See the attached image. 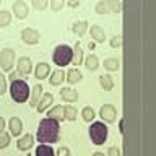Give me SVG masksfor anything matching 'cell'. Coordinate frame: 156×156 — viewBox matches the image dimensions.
<instances>
[{"label": "cell", "instance_id": "6da1fadb", "mask_svg": "<svg viewBox=\"0 0 156 156\" xmlns=\"http://www.w3.org/2000/svg\"><path fill=\"white\" fill-rule=\"evenodd\" d=\"M58 120L54 119H46L41 120L39 124V130H37V140L41 143H55L58 140Z\"/></svg>", "mask_w": 156, "mask_h": 156}, {"label": "cell", "instance_id": "7a4b0ae2", "mask_svg": "<svg viewBox=\"0 0 156 156\" xmlns=\"http://www.w3.org/2000/svg\"><path fill=\"white\" fill-rule=\"evenodd\" d=\"M10 94L12 99L16 102H26L29 98V86L24 80H13L12 86H10Z\"/></svg>", "mask_w": 156, "mask_h": 156}, {"label": "cell", "instance_id": "3957f363", "mask_svg": "<svg viewBox=\"0 0 156 156\" xmlns=\"http://www.w3.org/2000/svg\"><path fill=\"white\" fill-rule=\"evenodd\" d=\"M90 136L94 145H102L107 140V127L104 122H93L90 129Z\"/></svg>", "mask_w": 156, "mask_h": 156}, {"label": "cell", "instance_id": "277c9868", "mask_svg": "<svg viewBox=\"0 0 156 156\" xmlns=\"http://www.w3.org/2000/svg\"><path fill=\"white\" fill-rule=\"evenodd\" d=\"M54 62H55V65L58 67H63V65H68V63L72 62V49L65 46V44H62V46H57L55 51H54Z\"/></svg>", "mask_w": 156, "mask_h": 156}, {"label": "cell", "instance_id": "5b68a950", "mask_svg": "<svg viewBox=\"0 0 156 156\" xmlns=\"http://www.w3.org/2000/svg\"><path fill=\"white\" fill-rule=\"evenodd\" d=\"M13 62H15V51L10 47H5L0 52V67H2V70L10 72L13 67Z\"/></svg>", "mask_w": 156, "mask_h": 156}, {"label": "cell", "instance_id": "8992f818", "mask_svg": "<svg viewBox=\"0 0 156 156\" xmlns=\"http://www.w3.org/2000/svg\"><path fill=\"white\" fill-rule=\"evenodd\" d=\"M21 39H23V42L29 44V46H34V44L39 42V33L33 28H24L21 31Z\"/></svg>", "mask_w": 156, "mask_h": 156}, {"label": "cell", "instance_id": "52a82bcc", "mask_svg": "<svg viewBox=\"0 0 156 156\" xmlns=\"http://www.w3.org/2000/svg\"><path fill=\"white\" fill-rule=\"evenodd\" d=\"M99 115H101V119L106 120V122H115L117 111H115V107L112 104H104L101 107V111H99Z\"/></svg>", "mask_w": 156, "mask_h": 156}, {"label": "cell", "instance_id": "ba28073f", "mask_svg": "<svg viewBox=\"0 0 156 156\" xmlns=\"http://www.w3.org/2000/svg\"><path fill=\"white\" fill-rule=\"evenodd\" d=\"M28 13H29V8H28L26 2H23V0H16V2L13 3V15L16 18L23 20V18L28 16Z\"/></svg>", "mask_w": 156, "mask_h": 156}, {"label": "cell", "instance_id": "9c48e42d", "mask_svg": "<svg viewBox=\"0 0 156 156\" xmlns=\"http://www.w3.org/2000/svg\"><path fill=\"white\" fill-rule=\"evenodd\" d=\"M33 70V63H31V58L29 57H21L18 60V73L23 76H28Z\"/></svg>", "mask_w": 156, "mask_h": 156}, {"label": "cell", "instance_id": "30bf717a", "mask_svg": "<svg viewBox=\"0 0 156 156\" xmlns=\"http://www.w3.org/2000/svg\"><path fill=\"white\" fill-rule=\"evenodd\" d=\"M52 102H54V96L51 94V93H46V94H42L41 99L37 101V106H36L37 112H44L49 106L52 104Z\"/></svg>", "mask_w": 156, "mask_h": 156}, {"label": "cell", "instance_id": "8fae6325", "mask_svg": "<svg viewBox=\"0 0 156 156\" xmlns=\"http://www.w3.org/2000/svg\"><path fill=\"white\" fill-rule=\"evenodd\" d=\"M49 72H51V67H49L47 62H39L36 65V70H34V75H36V78H39V80H44Z\"/></svg>", "mask_w": 156, "mask_h": 156}, {"label": "cell", "instance_id": "7c38bea8", "mask_svg": "<svg viewBox=\"0 0 156 156\" xmlns=\"http://www.w3.org/2000/svg\"><path fill=\"white\" fill-rule=\"evenodd\" d=\"M8 127H10V133H12L13 136H18L23 130V124H21V120H20L18 117H12L10 122H8Z\"/></svg>", "mask_w": 156, "mask_h": 156}, {"label": "cell", "instance_id": "4fadbf2b", "mask_svg": "<svg viewBox=\"0 0 156 156\" xmlns=\"http://www.w3.org/2000/svg\"><path fill=\"white\" fill-rule=\"evenodd\" d=\"M42 91H44V88H42L41 83L34 85L33 91H29V93H31V104H29L31 107H36V106H37V101L41 99V96H42Z\"/></svg>", "mask_w": 156, "mask_h": 156}, {"label": "cell", "instance_id": "5bb4252c", "mask_svg": "<svg viewBox=\"0 0 156 156\" xmlns=\"http://www.w3.org/2000/svg\"><path fill=\"white\" fill-rule=\"evenodd\" d=\"M60 98L67 102H75L78 99V93L72 88H62L60 90Z\"/></svg>", "mask_w": 156, "mask_h": 156}, {"label": "cell", "instance_id": "9a60e30c", "mask_svg": "<svg viewBox=\"0 0 156 156\" xmlns=\"http://www.w3.org/2000/svg\"><path fill=\"white\" fill-rule=\"evenodd\" d=\"M33 145H34V138H33V135H29V133H26L24 136H21V138L18 140V150H21V151L29 150Z\"/></svg>", "mask_w": 156, "mask_h": 156}, {"label": "cell", "instance_id": "2e32d148", "mask_svg": "<svg viewBox=\"0 0 156 156\" xmlns=\"http://www.w3.org/2000/svg\"><path fill=\"white\" fill-rule=\"evenodd\" d=\"M83 62V51L80 47V44H75V47L72 49V63L73 65H80V63Z\"/></svg>", "mask_w": 156, "mask_h": 156}, {"label": "cell", "instance_id": "e0dca14e", "mask_svg": "<svg viewBox=\"0 0 156 156\" xmlns=\"http://www.w3.org/2000/svg\"><path fill=\"white\" fill-rule=\"evenodd\" d=\"M91 36L96 42H104V39H106V34L102 31V28L98 26V24H93L91 26Z\"/></svg>", "mask_w": 156, "mask_h": 156}, {"label": "cell", "instance_id": "ac0fdd59", "mask_svg": "<svg viewBox=\"0 0 156 156\" xmlns=\"http://www.w3.org/2000/svg\"><path fill=\"white\" fill-rule=\"evenodd\" d=\"M47 117L49 119H54V120H63V107L62 106L52 107V109L47 112Z\"/></svg>", "mask_w": 156, "mask_h": 156}, {"label": "cell", "instance_id": "d6986e66", "mask_svg": "<svg viewBox=\"0 0 156 156\" xmlns=\"http://www.w3.org/2000/svg\"><path fill=\"white\" fill-rule=\"evenodd\" d=\"M85 67L88 68V70H91V72L98 70V67H99V60H98V57L93 55V54H90V55L85 58Z\"/></svg>", "mask_w": 156, "mask_h": 156}, {"label": "cell", "instance_id": "ffe728a7", "mask_svg": "<svg viewBox=\"0 0 156 156\" xmlns=\"http://www.w3.org/2000/svg\"><path fill=\"white\" fill-rule=\"evenodd\" d=\"M99 85L101 88H104L106 91H111L114 88V80H112L111 75H101L99 76Z\"/></svg>", "mask_w": 156, "mask_h": 156}, {"label": "cell", "instance_id": "44dd1931", "mask_svg": "<svg viewBox=\"0 0 156 156\" xmlns=\"http://www.w3.org/2000/svg\"><path fill=\"white\" fill-rule=\"evenodd\" d=\"M63 80H65V73L62 70H55V72H52V76L49 78V83H51L52 86H57V85H60Z\"/></svg>", "mask_w": 156, "mask_h": 156}, {"label": "cell", "instance_id": "7402d4cb", "mask_svg": "<svg viewBox=\"0 0 156 156\" xmlns=\"http://www.w3.org/2000/svg\"><path fill=\"white\" fill-rule=\"evenodd\" d=\"M72 29H73V33H75V34H78V36H83L85 31L88 29V21H85V20H81V21H75V23H73V26H72Z\"/></svg>", "mask_w": 156, "mask_h": 156}, {"label": "cell", "instance_id": "603a6c76", "mask_svg": "<svg viewBox=\"0 0 156 156\" xmlns=\"http://www.w3.org/2000/svg\"><path fill=\"white\" fill-rule=\"evenodd\" d=\"M36 156H55V153H54L52 146L44 143V145H39L36 148Z\"/></svg>", "mask_w": 156, "mask_h": 156}, {"label": "cell", "instance_id": "cb8c5ba5", "mask_svg": "<svg viewBox=\"0 0 156 156\" xmlns=\"http://www.w3.org/2000/svg\"><path fill=\"white\" fill-rule=\"evenodd\" d=\"M81 78H83L81 72L76 70V68H72V70H68V73H67V81L72 83V85H73V83H78Z\"/></svg>", "mask_w": 156, "mask_h": 156}, {"label": "cell", "instance_id": "d4e9b609", "mask_svg": "<svg viewBox=\"0 0 156 156\" xmlns=\"http://www.w3.org/2000/svg\"><path fill=\"white\" fill-rule=\"evenodd\" d=\"M119 67H120V63L114 57L106 58V60H104V68H106V70H109V72H117V70H119Z\"/></svg>", "mask_w": 156, "mask_h": 156}, {"label": "cell", "instance_id": "484cf974", "mask_svg": "<svg viewBox=\"0 0 156 156\" xmlns=\"http://www.w3.org/2000/svg\"><path fill=\"white\" fill-rule=\"evenodd\" d=\"M76 115H78V111L75 109L73 106H65V109H63V119H67V120H75L76 119Z\"/></svg>", "mask_w": 156, "mask_h": 156}, {"label": "cell", "instance_id": "4316f807", "mask_svg": "<svg viewBox=\"0 0 156 156\" xmlns=\"http://www.w3.org/2000/svg\"><path fill=\"white\" fill-rule=\"evenodd\" d=\"M10 21H12V13H10L8 10H2V12H0V28L8 26Z\"/></svg>", "mask_w": 156, "mask_h": 156}, {"label": "cell", "instance_id": "83f0119b", "mask_svg": "<svg viewBox=\"0 0 156 156\" xmlns=\"http://www.w3.org/2000/svg\"><path fill=\"white\" fill-rule=\"evenodd\" d=\"M106 5H107V10H111L112 13H119L120 8H122L120 0H107Z\"/></svg>", "mask_w": 156, "mask_h": 156}, {"label": "cell", "instance_id": "f1b7e54d", "mask_svg": "<svg viewBox=\"0 0 156 156\" xmlns=\"http://www.w3.org/2000/svg\"><path fill=\"white\" fill-rule=\"evenodd\" d=\"M81 115H83V119H85L86 122H91L93 119H94V111H93V107L86 106V107H83Z\"/></svg>", "mask_w": 156, "mask_h": 156}, {"label": "cell", "instance_id": "f546056e", "mask_svg": "<svg viewBox=\"0 0 156 156\" xmlns=\"http://www.w3.org/2000/svg\"><path fill=\"white\" fill-rule=\"evenodd\" d=\"M10 145V135L8 133H3V132H0V150L2 148H7Z\"/></svg>", "mask_w": 156, "mask_h": 156}, {"label": "cell", "instance_id": "4dcf8cb0", "mask_svg": "<svg viewBox=\"0 0 156 156\" xmlns=\"http://www.w3.org/2000/svg\"><path fill=\"white\" fill-rule=\"evenodd\" d=\"M109 44H111V47H114V49L120 47L122 46V34H115V36H112Z\"/></svg>", "mask_w": 156, "mask_h": 156}, {"label": "cell", "instance_id": "1f68e13d", "mask_svg": "<svg viewBox=\"0 0 156 156\" xmlns=\"http://www.w3.org/2000/svg\"><path fill=\"white\" fill-rule=\"evenodd\" d=\"M31 2H33V7L36 10H44L47 7L49 0H31Z\"/></svg>", "mask_w": 156, "mask_h": 156}, {"label": "cell", "instance_id": "d6a6232c", "mask_svg": "<svg viewBox=\"0 0 156 156\" xmlns=\"http://www.w3.org/2000/svg\"><path fill=\"white\" fill-rule=\"evenodd\" d=\"M63 5H65V0H52L51 7L54 12H60V10L63 8Z\"/></svg>", "mask_w": 156, "mask_h": 156}, {"label": "cell", "instance_id": "836d02e7", "mask_svg": "<svg viewBox=\"0 0 156 156\" xmlns=\"http://www.w3.org/2000/svg\"><path fill=\"white\" fill-rule=\"evenodd\" d=\"M94 10H96L98 15H104V13H107V5H106V2H98Z\"/></svg>", "mask_w": 156, "mask_h": 156}, {"label": "cell", "instance_id": "e575fe53", "mask_svg": "<svg viewBox=\"0 0 156 156\" xmlns=\"http://www.w3.org/2000/svg\"><path fill=\"white\" fill-rule=\"evenodd\" d=\"M5 91H7V81H5V76L0 73V96L5 94Z\"/></svg>", "mask_w": 156, "mask_h": 156}, {"label": "cell", "instance_id": "d590c367", "mask_svg": "<svg viewBox=\"0 0 156 156\" xmlns=\"http://www.w3.org/2000/svg\"><path fill=\"white\" fill-rule=\"evenodd\" d=\"M57 156H70V150H68L67 146H60L57 151Z\"/></svg>", "mask_w": 156, "mask_h": 156}, {"label": "cell", "instance_id": "8d00e7d4", "mask_svg": "<svg viewBox=\"0 0 156 156\" xmlns=\"http://www.w3.org/2000/svg\"><path fill=\"white\" fill-rule=\"evenodd\" d=\"M107 156H120V151L115 148V146H112V148H109V151H107Z\"/></svg>", "mask_w": 156, "mask_h": 156}, {"label": "cell", "instance_id": "74e56055", "mask_svg": "<svg viewBox=\"0 0 156 156\" xmlns=\"http://www.w3.org/2000/svg\"><path fill=\"white\" fill-rule=\"evenodd\" d=\"M67 3H68V7H72V8H75L80 5V0H67Z\"/></svg>", "mask_w": 156, "mask_h": 156}, {"label": "cell", "instance_id": "f35d334b", "mask_svg": "<svg viewBox=\"0 0 156 156\" xmlns=\"http://www.w3.org/2000/svg\"><path fill=\"white\" fill-rule=\"evenodd\" d=\"M3 129H5V120H3V117L0 115V132H2Z\"/></svg>", "mask_w": 156, "mask_h": 156}, {"label": "cell", "instance_id": "ab89813d", "mask_svg": "<svg viewBox=\"0 0 156 156\" xmlns=\"http://www.w3.org/2000/svg\"><path fill=\"white\" fill-rule=\"evenodd\" d=\"M8 78H10L12 81H13V80H16V73H15V72H12V73H10V76H8Z\"/></svg>", "mask_w": 156, "mask_h": 156}, {"label": "cell", "instance_id": "60d3db41", "mask_svg": "<svg viewBox=\"0 0 156 156\" xmlns=\"http://www.w3.org/2000/svg\"><path fill=\"white\" fill-rule=\"evenodd\" d=\"M119 130H120V132H124V120H120V122H119Z\"/></svg>", "mask_w": 156, "mask_h": 156}, {"label": "cell", "instance_id": "b9f144b4", "mask_svg": "<svg viewBox=\"0 0 156 156\" xmlns=\"http://www.w3.org/2000/svg\"><path fill=\"white\" fill-rule=\"evenodd\" d=\"M94 46H96V42H93V41H90V44H88V47H90L91 51H93V49H94Z\"/></svg>", "mask_w": 156, "mask_h": 156}, {"label": "cell", "instance_id": "7bdbcfd3", "mask_svg": "<svg viewBox=\"0 0 156 156\" xmlns=\"http://www.w3.org/2000/svg\"><path fill=\"white\" fill-rule=\"evenodd\" d=\"M93 156H106V154H104V153H101V151H96V153L93 154Z\"/></svg>", "mask_w": 156, "mask_h": 156}, {"label": "cell", "instance_id": "ee69618b", "mask_svg": "<svg viewBox=\"0 0 156 156\" xmlns=\"http://www.w3.org/2000/svg\"><path fill=\"white\" fill-rule=\"evenodd\" d=\"M0 2H2V0H0Z\"/></svg>", "mask_w": 156, "mask_h": 156}]
</instances>
